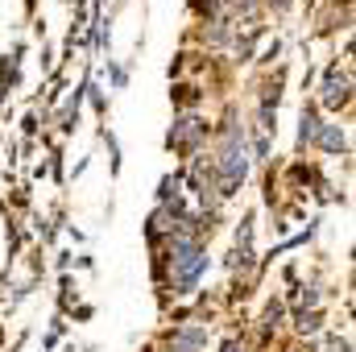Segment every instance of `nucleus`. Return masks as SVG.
<instances>
[{"label":"nucleus","mask_w":356,"mask_h":352,"mask_svg":"<svg viewBox=\"0 0 356 352\" xmlns=\"http://www.w3.org/2000/svg\"><path fill=\"white\" fill-rule=\"evenodd\" d=\"M266 4H273V8H286V4H290V0H266Z\"/></svg>","instance_id":"nucleus-12"},{"label":"nucleus","mask_w":356,"mask_h":352,"mask_svg":"<svg viewBox=\"0 0 356 352\" xmlns=\"http://www.w3.org/2000/svg\"><path fill=\"white\" fill-rule=\"evenodd\" d=\"M327 352H353V344L340 340V336H332V340H327Z\"/></svg>","instance_id":"nucleus-10"},{"label":"nucleus","mask_w":356,"mask_h":352,"mask_svg":"<svg viewBox=\"0 0 356 352\" xmlns=\"http://www.w3.org/2000/svg\"><path fill=\"white\" fill-rule=\"evenodd\" d=\"M203 137H207V125H203L199 116H178L175 129H170V137H166V145H170V150H182V154H195Z\"/></svg>","instance_id":"nucleus-1"},{"label":"nucleus","mask_w":356,"mask_h":352,"mask_svg":"<svg viewBox=\"0 0 356 352\" xmlns=\"http://www.w3.org/2000/svg\"><path fill=\"white\" fill-rule=\"evenodd\" d=\"M348 91H353V79L340 71V67H327L323 83H319V104L323 108H344L348 104Z\"/></svg>","instance_id":"nucleus-2"},{"label":"nucleus","mask_w":356,"mask_h":352,"mask_svg":"<svg viewBox=\"0 0 356 352\" xmlns=\"http://www.w3.org/2000/svg\"><path fill=\"white\" fill-rule=\"evenodd\" d=\"M79 99H83V91H75V95L63 104V112H58V129H63V133L75 129V120H79Z\"/></svg>","instance_id":"nucleus-6"},{"label":"nucleus","mask_w":356,"mask_h":352,"mask_svg":"<svg viewBox=\"0 0 356 352\" xmlns=\"http://www.w3.org/2000/svg\"><path fill=\"white\" fill-rule=\"evenodd\" d=\"M112 83L124 88V83H129V67H112Z\"/></svg>","instance_id":"nucleus-9"},{"label":"nucleus","mask_w":356,"mask_h":352,"mask_svg":"<svg viewBox=\"0 0 356 352\" xmlns=\"http://www.w3.org/2000/svg\"><path fill=\"white\" fill-rule=\"evenodd\" d=\"M315 137H319V112H315V104H307L298 116V150L315 145Z\"/></svg>","instance_id":"nucleus-4"},{"label":"nucleus","mask_w":356,"mask_h":352,"mask_svg":"<svg viewBox=\"0 0 356 352\" xmlns=\"http://www.w3.org/2000/svg\"><path fill=\"white\" fill-rule=\"evenodd\" d=\"M220 352H236V340H224V349Z\"/></svg>","instance_id":"nucleus-11"},{"label":"nucleus","mask_w":356,"mask_h":352,"mask_svg":"<svg viewBox=\"0 0 356 352\" xmlns=\"http://www.w3.org/2000/svg\"><path fill=\"white\" fill-rule=\"evenodd\" d=\"M277 323H282V303H269L266 315H261V328H266V332H273Z\"/></svg>","instance_id":"nucleus-8"},{"label":"nucleus","mask_w":356,"mask_h":352,"mask_svg":"<svg viewBox=\"0 0 356 352\" xmlns=\"http://www.w3.org/2000/svg\"><path fill=\"white\" fill-rule=\"evenodd\" d=\"M319 323H323V315H319V311H298V319H294V328H298L302 336H315V332H319Z\"/></svg>","instance_id":"nucleus-7"},{"label":"nucleus","mask_w":356,"mask_h":352,"mask_svg":"<svg viewBox=\"0 0 356 352\" xmlns=\"http://www.w3.org/2000/svg\"><path fill=\"white\" fill-rule=\"evenodd\" d=\"M327 154H344L348 150V137H344V129L340 125H319V137H315Z\"/></svg>","instance_id":"nucleus-5"},{"label":"nucleus","mask_w":356,"mask_h":352,"mask_svg":"<svg viewBox=\"0 0 356 352\" xmlns=\"http://www.w3.org/2000/svg\"><path fill=\"white\" fill-rule=\"evenodd\" d=\"M170 352H199L203 344H207V332L203 328H178V332H170Z\"/></svg>","instance_id":"nucleus-3"}]
</instances>
